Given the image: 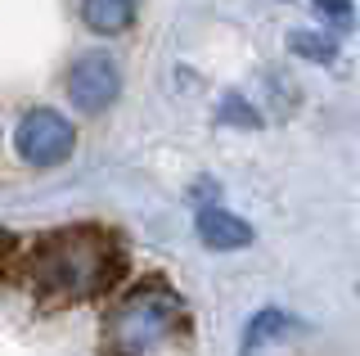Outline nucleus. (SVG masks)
Instances as JSON below:
<instances>
[{"instance_id":"2","label":"nucleus","mask_w":360,"mask_h":356,"mask_svg":"<svg viewBox=\"0 0 360 356\" xmlns=\"http://www.w3.org/2000/svg\"><path fill=\"white\" fill-rule=\"evenodd\" d=\"M180 325H185V307H180L176 293H167V288H135L108 316V338L117 356H144V352L162 348Z\"/></svg>"},{"instance_id":"3","label":"nucleus","mask_w":360,"mask_h":356,"mask_svg":"<svg viewBox=\"0 0 360 356\" xmlns=\"http://www.w3.org/2000/svg\"><path fill=\"white\" fill-rule=\"evenodd\" d=\"M72 144H77V131L72 122L54 108H32V113L18 117L14 127V149L22 163L32 167H59L72 158Z\"/></svg>"},{"instance_id":"8","label":"nucleus","mask_w":360,"mask_h":356,"mask_svg":"<svg viewBox=\"0 0 360 356\" xmlns=\"http://www.w3.org/2000/svg\"><path fill=\"white\" fill-rule=\"evenodd\" d=\"M288 50L297 54V59H311V63H329L338 54L329 32H288Z\"/></svg>"},{"instance_id":"6","label":"nucleus","mask_w":360,"mask_h":356,"mask_svg":"<svg viewBox=\"0 0 360 356\" xmlns=\"http://www.w3.org/2000/svg\"><path fill=\"white\" fill-rule=\"evenodd\" d=\"M82 18H86L90 32H99V37H117V32L131 27L135 0H82Z\"/></svg>"},{"instance_id":"4","label":"nucleus","mask_w":360,"mask_h":356,"mask_svg":"<svg viewBox=\"0 0 360 356\" xmlns=\"http://www.w3.org/2000/svg\"><path fill=\"white\" fill-rule=\"evenodd\" d=\"M68 95H72V104L82 108V113H104L112 99L122 95V68L117 59L104 50H90L82 59L72 63V72H68Z\"/></svg>"},{"instance_id":"7","label":"nucleus","mask_w":360,"mask_h":356,"mask_svg":"<svg viewBox=\"0 0 360 356\" xmlns=\"http://www.w3.org/2000/svg\"><path fill=\"white\" fill-rule=\"evenodd\" d=\"M284 329H288V316H284V311H262V316H252V320H248V333H243V356L252 352V348L275 343Z\"/></svg>"},{"instance_id":"10","label":"nucleus","mask_w":360,"mask_h":356,"mask_svg":"<svg viewBox=\"0 0 360 356\" xmlns=\"http://www.w3.org/2000/svg\"><path fill=\"white\" fill-rule=\"evenodd\" d=\"M315 9H320L324 18H333L338 27H342L347 18H352V5H347V0H315Z\"/></svg>"},{"instance_id":"5","label":"nucleus","mask_w":360,"mask_h":356,"mask_svg":"<svg viewBox=\"0 0 360 356\" xmlns=\"http://www.w3.org/2000/svg\"><path fill=\"white\" fill-rule=\"evenodd\" d=\"M198 239L217 253H234V248H248L252 243V226L243 217L225 212V208H198Z\"/></svg>"},{"instance_id":"1","label":"nucleus","mask_w":360,"mask_h":356,"mask_svg":"<svg viewBox=\"0 0 360 356\" xmlns=\"http://www.w3.org/2000/svg\"><path fill=\"white\" fill-rule=\"evenodd\" d=\"M37 284L45 293H59V298H95L117 280L122 271V253L104 230H59L37 248Z\"/></svg>"},{"instance_id":"9","label":"nucleus","mask_w":360,"mask_h":356,"mask_svg":"<svg viewBox=\"0 0 360 356\" xmlns=\"http://www.w3.org/2000/svg\"><path fill=\"white\" fill-rule=\"evenodd\" d=\"M221 122H230V127H257V122H262V117H257V108H248V99L243 95H225L221 99Z\"/></svg>"}]
</instances>
